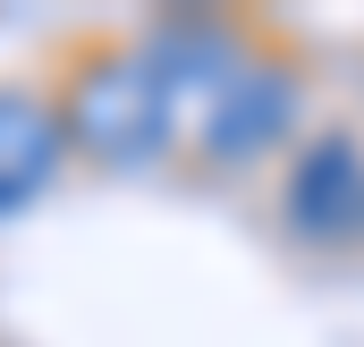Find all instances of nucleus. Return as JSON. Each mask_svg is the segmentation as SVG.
Segmentation results:
<instances>
[{"instance_id":"obj_4","label":"nucleus","mask_w":364,"mask_h":347,"mask_svg":"<svg viewBox=\"0 0 364 347\" xmlns=\"http://www.w3.org/2000/svg\"><path fill=\"white\" fill-rule=\"evenodd\" d=\"M51 170V119L34 110V102H9L0 93V212L17 203V195H34Z\"/></svg>"},{"instance_id":"obj_3","label":"nucleus","mask_w":364,"mask_h":347,"mask_svg":"<svg viewBox=\"0 0 364 347\" xmlns=\"http://www.w3.org/2000/svg\"><path fill=\"white\" fill-rule=\"evenodd\" d=\"M288 212H296V229H339V220L356 212V144H348V136L314 144V153L288 170Z\"/></svg>"},{"instance_id":"obj_2","label":"nucleus","mask_w":364,"mask_h":347,"mask_svg":"<svg viewBox=\"0 0 364 347\" xmlns=\"http://www.w3.org/2000/svg\"><path fill=\"white\" fill-rule=\"evenodd\" d=\"M279 127H288V85L279 77H237V85L212 102V119H203V144L220 153V161H246V153H263Z\"/></svg>"},{"instance_id":"obj_1","label":"nucleus","mask_w":364,"mask_h":347,"mask_svg":"<svg viewBox=\"0 0 364 347\" xmlns=\"http://www.w3.org/2000/svg\"><path fill=\"white\" fill-rule=\"evenodd\" d=\"M161 119H170V85L153 77V60H144V68H110V77H93L85 102H77V127H85L102 153H153Z\"/></svg>"}]
</instances>
